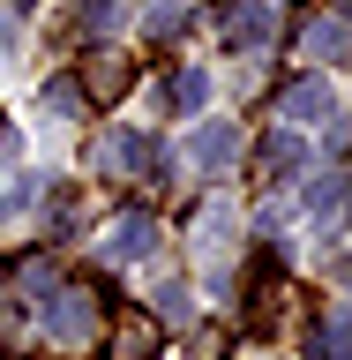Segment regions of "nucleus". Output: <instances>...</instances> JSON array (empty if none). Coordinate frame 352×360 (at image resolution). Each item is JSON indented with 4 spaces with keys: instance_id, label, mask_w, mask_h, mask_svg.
I'll list each match as a JSON object with an SVG mask.
<instances>
[{
    "instance_id": "nucleus-7",
    "label": "nucleus",
    "mask_w": 352,
    "mask_h": 360,
    "mask_svg": "<svg viewBox=\"0 0 352 360\" xmlns=\"http://www.w3.org/2000/svg\"><path fill=\"white\" fill-rule=\"evenodd\" d=\"M98 165L105 173H150V143L143 135H105L98 143Z\"/></svg>"
},
{
    "instance_id": "nucleus-8",
    "label": "nucleus",
    "mask_w": 352,
    "mask_h": 360,
    "mask_svg": "<svg viewBox=\"0 0 352 360\" xmlns=\"http://www.w3.org/2000/svg\"><path fill=\"white\" fill-rule=\"evenodd\" d=\"M128 83H135V68L120 60V53H98V60H90V75H83V90H90V98H120Z\"/></svg>"
},
{
    "instance_id": "nucleus-13",
    "label": "nucleus",
    "mask_w": 352,
    "mask_h": 360,
    "mask_svg": "<svg viewBox=\"0 0 352 360\" xmlns=\"http://www.w3.org/2000/svg\"><path fill=\"white\" fill-rule=\"evenodd\" d=\"M45 105H53V112H75V105H83V90H75V83H45Z\"/></svg>"
},
{
    "instance_id": "nucleus-12",
    "label": "nucleus",
    "mask_w": 352,
    "mask_h": 360,
    "mask_svg": "<svg viewBox=\"0 0 352 360\" xmlns=\"http://www.w3.org/2000/svg\"><path fill=\"white\" fill-rule=\"evenodd\" d=\"M83 30H90V38L120 30V0H90V8H83Z\"/></svg>"
},
{
    "instance_id": "nucleus-1",
    "label": "nucleus",
    "mask_w": 352,
    "mask_h": 360,
    "mask_svg": "<svg viewBox=\"0 0 352 360\" xmlns=\"http://www.w3.org/2000/svg\"><path fill=\"white\" fill-rule=\"evenodd\" d=\"M150 240H157L150 210H120V218L105 225V240H98V255H105V263H143V255H150Z\"/></svg>"
},
{
    "instance_id": "nucleus-9",
    "label": "nucleus",
    "mask_w": 352,
    "mask_h": 360,
    "mask_svg": "<svg viewBox=\"0 0 352 360\" xmlns=\"http://www.w3.org/2000/svg\"><path fill=\"white\" fill-rule=\"evenodd\" d=\"M300 53H308V60H345V22H337V15H322L308 38H300Z\"/></svg>"
},
{
    "instance_id": "nucleus-6",
    "label": "nucleus",
    "mask_w": 352,
    "mask_h": 360,
    "mask_svg": "<svg viewBox=\"0 0 352 360\" xmlns=\"http://www.w3.org/2000/svg\"><path fill=\"white\" fill-rule=\"evenodd\" d=\"M188 158H195L202 173H225V165H233V158H240V135L225 128V120H210V128H202L195 143H188Z\"/></svg>"
},
{
    "instance_id": "nucleus-2",
    "label": "nucleus",
    "mask_w": 352,
    "mask_h": 360,
    "mask_svg": "<svg viewBox=\"0 0 352 360\" xmlns=\"http://www.w3.org/2000/svg\"><path fill=\"white\" fill-rule=\"evenodd\" d=\"M157 345H165L157 315H143V308H120V315H112V360H157Z\"/></svg>"
},
{
    "instance_id": "nucleus-5",
    "label": "nucleus",
    "mask_w": 352,
    "mask_h": 360,
    "mask_svg": "<svg viewBox=\"0 0 352 360\" xmlns=\"http://www.w3.org/2000/svg\"><path fill=\"white\" fill-rule=\"evenodd\" d=\"M337 112V90L322 83V75H300V83L285 90V120H330Z\"/></svg>"
},
{
    "instance_id": "nucleus-4",
    "label": "nucleus",
    "mask_w": 352,
    "mask_h": 360,
    "mask_svg": "<svg viewBox=\"0 0 352 360\" xmlns=\"http://www.w3.org/2000/svg\"><path fill=\"white\" fill-rule=\"evenodd\" d=\"M300 165H308V143H300L292 128H278V135L263 143V180H270V188H285V180L300 173Z\"/></svg>"
},
{
    "instance_id": "nucleus-10",
    "label": "nucleus",
    "mask_w": 352,
    "mask_h": 360,
    "mask_svg": "<svg viewBox=\"0 0 352 360\" xmlns=\"http://www.w3.org/2000/svg\"><path fill=\"white\" fill-rule=\"evenodd\" d=\"M270 30H278L270 8H233V15H225V38H233V45H263Z\"/></svg>"
},
{
    "instance_id": "nucleus-3",
    "label": "nucleus",
    "mask_w": 352,
    "mask_h": 360,
    "mask_svg": "<svg viewBox=\"0 0 352 360\" xmlns=\"http://www.w3.org/2000/svg\"><path fill=\"white\" fill-rule=\"evenodd\" d=\"M45 330L60 338V345L90 338V292H83V285H60L53 300H45Z\"/></svg>"
},
{
    "instance_id": "nucleus-11",
    "label": "nucleus",
    "mask_w": 352,
    "mask_h": 360,
    "mask_svg": "<svg viewBox=\"0 0 352 360\" xmlns=\"http://www.w3.org/2000/svg\"><path fill=\"white\" fill-rule=\"evenodd\" d=\"M165 98H173V112H202V98H210V75H202V68H180Z\"/></svg>"
}]
</instances>
